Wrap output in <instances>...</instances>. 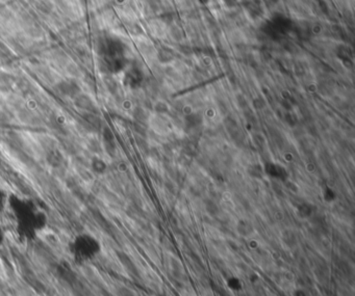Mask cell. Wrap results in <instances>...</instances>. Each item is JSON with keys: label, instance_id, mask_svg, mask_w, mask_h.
Listing matches in <instances>:
<instances>
[{"label": "cell", "instance_id": "1", "mask_svg": "<svg viewBox=\"0 0 355 296\" xmlns=\"http://www.w3.org/2000/svg\"><path fill=\"white\" fill-rule=\"evenodd\" d=\"M16 236L24 242H32L40 236L48 226V214L34 199L8 195L5 211Z\"/></svg>", "mask_w": 355, "mask_h": 296}, {"label": "cell", "instance_id": "2", "mask_svg": "<svg viewBox=\"0 0 355 296\" xmlns=\"http://www.w3.org/2000/svg\"><path fill=\"white\" fill-rule=\"evenodd\" d=\"M67 249L75 264L87 265L98 258L102 251V244L96 235L90 232H80L71 237Z\"/></svg>", "mask_w": 355, "mask_h": 296}, {"label": "cell", "instance_id": "3", "mask_svg": "<svg viewBox=\"0 0 355 296\" xmlns=\"http://www.w3.org/2000/svg\"><path fill=\"white\" fill-rule=\"evenodd\" d=\"M267 172L269 173V175L273 176V177H277V178H281V174H285L283 169H281V167L279 165H276V164H269L267 166Z\"/></svg>", "mask_w": 355, "mask_h": 296}, {"label": "cell", "instance_id": "4", "mask_svg": "<svg viewBox=\"0 0 355 296\" xmlns=\"http://www.w3.org/2000/svg\"><path fill=\"white\" fill-rule=\"evenodd\" d=\"M7 199H8V195L5 194L3 189H0V214L4 213V211H5Z\"/></svg>", "mask_w": 355, "mask_h": 296}, {"label": "cell", "instance_id": "5", "mask_svg": "<svg viewBox=\"0 0 355 296\" xmlns=\"http://www.w3.org/2000/svg\"><path fill=\"white\" fill-rule=\"evenodd\" d=\"M5 239H6V233H5V230H4V227L2 225V222H0V248L3 247V244L5 242Z\"/></svg>", "mask_w": 355, "mask_h": 296}]
</instances>
